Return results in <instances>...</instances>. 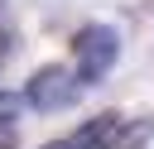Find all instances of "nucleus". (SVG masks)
I'll return each instance as SVG.
<instances>
[{"label":"nucleus","mask_w":154,"mask_h":149,"mask_svg":"<svg viewBox=\"0 0 154 149\" xmlns=\"http://www.w3.org/2000/svg\"><path fill=\"white\" fill-rule=\"evenodd\" d=\"M72 53H77V87H96L111 67H116V58H120V34H116V24H82L77 29V38H72Z\"/></svg>","instance_id":"1"},{"label":"nucleus","mask_w":154,"mask_h":149,"mask_svg":"<svg viewBox=\"0 0 154 149\" xmlns=\"http://www.w3.org/2000/svg\"><path fill=\"white\" fill-rule=\"evenodd\" d=\"M19 101H24L29 111H38V115H58V111H67V106L77 101V77H72V67H63V62H43L38 72H29Z\"/></svg>","instance_id":"2"},{"label":"nucleus","mask_w":154,"mask_h":149,"mask_svg":"<svg viewBox=\"0 0 154 149\" xmlns=\"http://www.w3.org/2000/svg\"><path fill=\"white\" fill-rule=\"evenodd\" d=\"M19 111H24V101H19L14 91H5V87H0V125H14V120H19Z\"/></svg>","instance_id":"3"}]
</instances>
